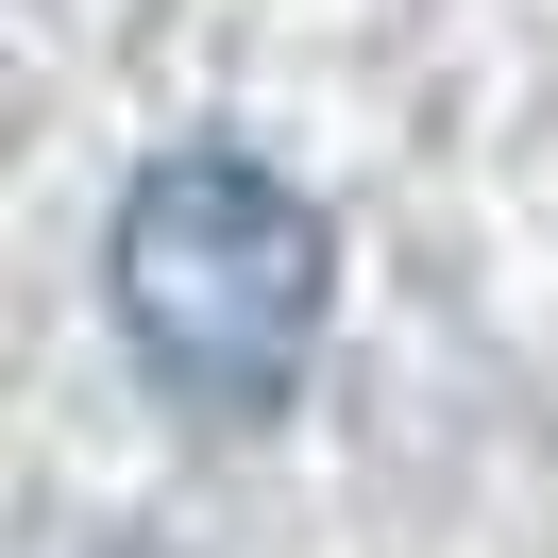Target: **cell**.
<instances>
[{
	"mask_svg": "<svg viewBox=\"0 0 558 558\" xmlns=\"http://www.w3.org/2000/svg\"><path fill=\"white\" fill-rule=\"evenodd\" d=\"M102 288H119V339L153 355V389L186 407H271L305 373L322 305H339V238L288 170L254 153H153L119 186V238H102Z\"/></svg>",
	"mask_w": 558,
	"mask_h": 558,
	"instance_id": "cell-1",
	"label": "cell"
}]
</instances>
